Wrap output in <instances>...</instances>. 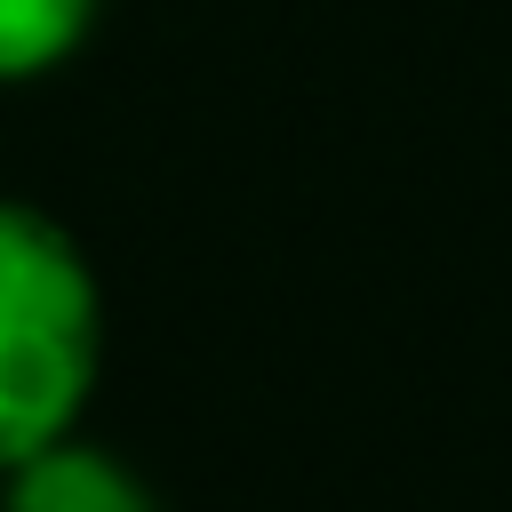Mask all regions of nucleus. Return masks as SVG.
Masks as SVG:
<instances>
[{"label":"nucleus","instance_id":"nucleus-3","mask_svg":"<svg viewBox=\"0 0 512 512\" xmlns=\"http://www.w3.org/2000/svg\"><path fill=\"white\" fill-rule=\"evenodd\" d=\"M88 16H96V0H0V80L48 72L88 32Z\"/></svg>","mask_w":512,"mask_h":512},{"label":"nucleus","instance_id":"nucleus-2","mask_svg":"<svg viewBox=\"0 0 512 512\" xmlns=\"http://www.w3.org/2000/svg\"><path fill=\"white\" fill-rule=\"evenodd\" d=\"M0 512H160V504L120 456H104V448L64 432L40 456L0 472Z\"/></svg>","mask_w":512,"mask_h":512},{"label":"nucleus","instance_id":"nucleus-1","mask_svg":"<svg viewBox=\"0 0 512 512\" xmlns=\"http://www.w3.org/2000/svg\"><path fill=\"white\" fill-rule=\"evenodd\" d=\"M96 352L104 312L80 248L40 208L0 200V472L80 424Z\"/></svg>","mask_w":512,"mask_h":512}]
</instances>
